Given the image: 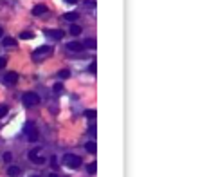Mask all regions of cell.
Here are the masks:
<instances>
[{
    "instance_id": "obj_1",
    "label": "cell",
    "mask_w": 198,
    "mask_h": 177,
    "mask_svg": "<svg viewBox=\"0 0 198 177\" xmlns=\"http://www.w3.org/2000/svg\"><path fill=\"white\" fill-rule=\"evenodd\" d=\"M63 161L69 168H79L81 166V157L76 156V154H65L63 156Z\"/></svg>"
},
{
    "instance_id": "obj_2",
    "label": "cell",
    "mask_w": 198,
    "mask_h": 177,
    "mask_svg": "<svg viewBox=\"0 0 198 177\" xmlns=\"http://www.w3.org/2000/svg\"><path fill=\"white\" fill-rule=\"evenodd\" d=\"M22 101H23L25 107H34V105L40 103V96L36 92H25L22 96Z\"/></svg>"
},
{
    "instance_id": "obj_3",
    "label": "cell",
    "mask_w": 198,
    "mask_h": 177,
    "mask_svg": "<svg viewBox=\"0 0 198 177\" xmlns=\"http://www.w3.org/2000/svg\"><path fill=\"white\" fill-rule=\"evenodd\" d=\"M29 157H31V161L34 163V165H43V163H45V157H43V154H42V150H40V148L31 150Z\"/></svg>"
},
{
    "instance_id": "obj_4",
    "label": "cell",
    "mask_w": 198,
    "mask_h": 177,
    "mask_svg": "<svg viewBox=\"0 0 198 177\" xmlns=\"http://www.w3.org/2000/svg\"><path fill=\"white\" fill-rule=\"evenodd\" d=\"M51 47H49V45H42V47H38V49H36V51L32 52V58H34V60H36V62H38V58H40V56H45V54H51Z\"/></svg>"
},
{
    "instance_id": "obj_5",
    "label": "cell",
    "mask_w": 198,
    "mask_h": 177,
    "mask_svg": "<svg viewBox=\"0 0 198 177\" xmlns=\"http://www.w3.org/2000/svg\"><path fill=\"white\" fill-rule=\"evenodd\" d=\"M25 132H27V139H29V141H36V139H38V130L34 128L32 123H29V125L25 126Z\"/></svg>"
},
{
    "instance_id": "obj_6",
    "label": "cell",
    "mask_w": 198,
    "mask_h": 177,
    "mask_svg": "<svg viewBox=\"0 0 198 177\" xmlns=\"http://www.w3.org/2000/svg\"><path fill=\"white\" fill-rule=\"evenodd\" d=\"M4 82L7 85H15L16 82H18V74L16 73H7L6 76H4Z\"/></svg>"
},
{
    "instance_id": "obj_7",
    "label": "cell",
    "mask_w": 198,
    "mask_h": 177,
    "mask_svg": "<svg viewBox=\"0 0 198 177\" xmlns=\"http://www.w3.org/2000/svg\"><path fill=\"white\" fill-rule=\"evenodd\" d=\"M67 49L72 52H81L85 47H83V43H79V42H70V43H67Z\"/></svg>"
},
{
    "instance_id": "obj_8",
    "label": "cell",
    "mask_w": 198,
    "mask_h": 177,
    "mask_svg": "<svg viewBox=\"0 0 198 177\" xmlns=\"http://www.w3.org/2000/svg\"><path fill=\"white\" fill-rule=\"evenodd\" d=\"M43 13H47V6H43V4H38V6L32 7V15L34 16H42Z\"/></svg>"
},
{
    "instance_id": "obj_9",
    "label": "cell",
    "mask_w": 198,
    "mask_h": 177,
    "mask_svg": "<svg viewBox=\"0 0 198 177\" xmlns=\"http://www.w3.org/2000/svg\"><path fill=\"white\" fill-rule=\"evenodd\" d=\"M20 174H22V170H20V166H16V165H13V166L7 168V175L9 177H18Z\"/></svg>"
},
{
    "instance_id": "obj_10",
    "label": "cell",
    "mask_w": 198,
    "mask_h": 177,
    "mask_svg": "<svg viewBox=\"0 0 198 177\" xmlns=\"http://www.w3.org/2000/svg\"><path fill=\"white\" fill-rule=\"evenodd\" d=\"M63 34H65V33L60 31V29H51V31H49V36H51V38H54V40H61Z\"/></svg>"
},
{
    "instance_id": "obj_11",
    "label": "cell",
    "mask_w": 198,
    "mask_h": 177,
    "mask_svg": "<svg viewBox=\"0 0 198 177\" xmlns=\"http://www.w3.org/2000/svg\"><path fill=\"white\" fill-rule=\"evenodd\" d=\"M2 43H4L6 47H15V45H16V40H15L13 36H6V38L2 40Z\"/></svg>"
},
{
    "instance_id": "obj_12",
    "label": "cell",
    "mask_w": 198,
    "mask_h": 177,
    "mask_svg": "<svg viewBox=\"0 0 198 177\" xmlns=\"http://www.w3.org/2000/svg\"><path fill=\"white\" fill-rule=\"evenodd\" d=\"M95 45H97V42H95L94 38H88V40H85L83 47H88V49H95Z\"/></svg>"
},
{
    "instance_id": "obj_13",
    "label": "cell",
    "mask_w": 198,
    "mask_h": 177,
    "mask_svg": "<svg viewBox=\"0 0 198 177\" xmlns=\"http://www.w3.org/2000/svg\"><path fill=\"white\" fill-rule=\"evenodd\" d=\"M78 16H79V15H78V13H67V15H65V20H69V22H74V20H78Z\"/></svg>"
},
{
    "instance_id": "obj_14",
    "label": "cell",
    "mask_w": 198,
    "mask_h": 177,
    "mask_svg": "<svg viewBox=\"0 0 198 177\" xmlns=\"http://www.w3.org/2000/svg\"><path fill=\"white\" fill-rule=\"evenodd\" d=\"M69 31H70V34H74V36H78V34L81 33V27H79V25H74V24H72Z\"/></svg>"
},
{
    "instance_id": "obj_15",
    "label": "cell",
    "mask_w": 198,
    "mask_h": 177,
    "mask_svg": "<svg viewBox=\"0 0 198 177\" xmlns=\"http://www.w3.org/2000/svg\"><path fill=\"white\" fill-rule=\"evenodd\" d=\"M86 170H88V174H90V175H95V172H97V165H95V163H90V165L86 166Z\"/></svg>"
},
{
    "instance_id": "obj_16",
    "label": "cell",
    "mask_w": 198,
    "mask_h": 177,
    "mask_svg": "<svg viewBox=\"0 0 198 177\" xmlns=\"http://www.w3.org/2000/svg\"><path fill=\"white\" fill-rule=\"evenodd\" d=\"M85 146H86V150H88L90 154H95V143H94V141H88Z\"/></svg>"
},
{
    "instance_id": "obj_17",
    "label": "cell",
    "mask_w": 198,
    "mask_h": 177,
    "mask_svg": "<svg viewBox=\"0 0 198 177\" xmlns=\"http://www.w3.org/2000/svg\"><path fill=\"white\" fill-rule=\"evenodd\" d=\"M7 112H9V108H7L6 105H2V107H0V117H6Z\"/></svg>"
},
{
    "instance_id": "obj_18",
    "label": "cell",
    "mask_w": 198,
    "mask_h": 177,
    "mask_svg": "<svg viewBox=\"0 0 198 177\" xmlns=\"http://www.w3.org/2000/svg\"><path fill=\"white\" fill-rule=\"evenodd\" d=\"M58 76L65 80V78H69V76H70V71H67V69H63V71H60V73H58Z\"/></svg>"
},
{
    "instance_id": "obj_19",
    "label": "cell",
    "mask_w": 198,
    "mask_h": 177,
    "mask_svg": "<svg viewBox=\"0 0 198 177\" xmlns=\"http://www.w3.org/2000/svg\"><path fill=\"white\" fill-rule=\"evenodd\" d=\"M85 116H86L88 119H95V116H97V112H95V110H86V112H85Z\"/></svg>"
},
{
    "instance_id": "obj_20",
    "label": "cell",
    "mask_w": 198,
    "mask_h": 177,
    "mask_svg": "<svg viewBox=\"0 0 198 177\" xmlns=\"http://www.w3.org/2000/svg\"><path fill=\"white\" fill-rule=\"evenodd\" d=\"M20 38L22 40H29V38H32V33H29V31H23L20 34Z\"/></svg>"
},
{
    "instance_id": "obj_21",
    "label": "cell",
    "mask_w": 198,
    "mask_h": 177,
    "mask_svg": "<svg viewBox=\"0 0 198 177\" xmlns=\"http://www.w3.org/2000/svg\"><path fill=\"white\" fill-rule=\"evenodd\" d=\"M88 71H90L92 74H95V73H97V65H95V62H92L90 65H88Z\"/></svg>"
},
{
    "instance_id": "obj_22",
    "label": "cell",
    "mask_w": 198,
    "mask_h": 177,
    "mask_svg": "<svg viewBox=\"0 0 198 177\" xmlns=\"http://www.w3.org/2000/svg\"><path fill=\"white\" fill-rule=\"evenodd\" d=\"M52 91H54V92H61V91H63V85L61 83H54Z\"/></svg>"
},
{
    "instance_id": "obj_23",
    "label": "cell",
    "mask_w": 198,
    "mask_h": 177,
    "mask_svg": "<svg viewBox=\"0 0 198 177\" xmlns=\"http://www.w3.org/2000/svg\"><path fill=\"white\" fill-rule=\"evenodd\" d=\"M51 165H52V168H58V159L56 157H51Z\"/></svg>"
},
{
    "instance_id": "obj_24",
    "label": "cell",
    "mask_w": 198,
    "mask_h": 177,
    "mask_svg": "<svg viewBox=\"0 0 198 177\" xmlns=\"http://www.w3.org/2000/svg\"><path fill=\"white\" fill-rule=\"evenodd\" d=\"M88 134H92V135L95 134V125H94V123H92V125L88 126Z\"/></svg>"
},
{
    "instance_id": "obj_25",
    "label": "cell",
    "mask_w": 198,
    "mask_h": 177,
    "mask_svg": "<svg viewBox=\"0 0 198 177\" xmlns=\"http://www.w3.org/2000/svg\"><path fill=\"white\" fill-rule=\"evenodd\" d=\"M6 63H7V60H6V58H0V67H4Z\"/></svg>"
},
{
    "instance_id": "obj_26",
    "label": "cell",
    "mask_w": 198,
    "mask_h": 177,
    "mask_svg": "<svg viewBox=\"0 0 198 177\" xmlns=\"http://www.w3.org/2000/svg\"><path fill=\"white\" fill-rule=\"evenodd\" d=\"M4 161H11V154H4Z\"/></svg>"
},
{
    "instance_id": "obj_27",
    "label": "cell",
    "mask_w": 198,
    "mask_h": 177,
    "mask_svg": "<svg viewBox=\"0 0 198 177\" xmlns=\"http://www.w3.org/2000/svg\"><path fill=\"white\" fill-rule=\"evenodd\" d=\"M78 0H65V4H76Z\"/></svg>"
},
{
    "instance_id": "obj_28",
    "label": "cell",
    "mask_w": 198,
    "mask_h": 177,
    "mask_svg": "<svg viewBox=\"0 0 198 177\" xmlns=\"http://www.w3.org/2000/svg\"><path fill=\"white\" fill-rule=\"evenodd\" d=\"M49 177H60V175H56V174H52V175H49Z\"/></svg>"
},
{
    "instance_id": "obj_29",
    "label": "cell",
    "mask_w": 198,
    "mask_h": 177,
    "mask_svg": "<svg viewBox=\"0 0 198 177\" xmlns=\"http://www.w3.org/2000/svg\"><path fill=\"white\" fill-rule=\"evenodd\" d=\"M0 36H2V27H0Z\"/></svg>"
},
{
    "instance_id": "obj_30",
    "label": "cell",
    "mask_w": 198,
    "mask_h": 177,
    "mask_svg": "<svg viewBox=\"0 0 198 177\" xmlns=\"http://www.w3.org/2000/svg\"><path fill=\"white\" fill-rule=\"evenodd\" d=\"M32 177H40V175H32Z\"/></svg>"
}]
</instances>
